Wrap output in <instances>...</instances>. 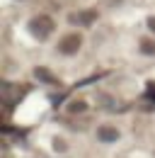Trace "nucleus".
Segmentation results:
<instances>
[{
    "label": "nucleus",
    "instance_id": "obj_6",
    "mask_svg": "<svg viewBox=\"0 0 155 158\" xmlns=\"http://www.w3.org/2000/svg\"><path fill=\"white\" fill-rule=\"evenodd\" d=\"M37 78L41 80H46V83H54V78L49 76V71H44V68H37Z\"/></svg>",
    "mask_w": 155,
    "mask_h": 158
},
{
    "label": "nucleus",
    "instance_id": "obj_3",
    "mask_svg": "<svg viewBox=\"0 0 155 158\" xmlns=\"http://www.w3.org/2000/svg\"><path fill=\"white\" fill-rule=\"evenodd\" d=\"M97 12L92 10H87V12H80V15H70V22L73 24H90V22H95Z\"/></svg>",
    "mask_w": 155,
    "mask_h": 158
},
{
    "label": "nucleus",
    "instance_id": "obj_7",
    "mask_svg": "<svg viewBox=\"0 0 155 158\" xmlns=\"http://www.w3.org/2000/svg\"><path fill=\"white\" fill-rule=\"evenodd\" d=\"M68 110H70V112H85V102H73Z\"/></svg>",
    "mask_w": 155,
    "mask_h": 158
},
{
    "label": "nucleus",
    "instance_id": "obj_2",
    "mask_svg": "<svg viewBox=\"0 0 155 158\" xmlns=\"http://www.w3.org/2000/svg\"><path fill=\"white\" fill-rule=\"evenodd\" d=\"M80 44H82V37H80V34H66L63 39L58 41V51L66 54V56H73V54H78Z\"/></svg>",
    "mask_w": 155,
    "mask_h": 158
},
{
    "label": "nucleus",
    "instance_id": "obj_4",
    "mask_svg": "<svg viewBox=\"0 0 155 158\" xmlns=\"http://www.w3.org/2000/svg\"><path fill=\"white\" fill-rule=\"evenodd\" d=\"M97 136L102 139V141H116V139H119V131L112 129V127H102V129L97 131Z\"/></svg>",
    "mask_w": 155,
    "mask_h": 158
},
{
    "label": "nucleus",
    "instance_id": "obj_5",
    "mask_svg": "<svg viewBox=\"0 0 155 158\" xmlns=\"http://www.w3.org/2000/svg\"><path fill=\"white\" fill-rule=\"evenodd\" d=\"M141 51H143L145 56H153V54H155V41L143 39V41H141Z\"/></svg>",
    "mask_w": 155,
    "mask_h": 158
},
{
    "label": "nucleus",
    "instance_id": "obj_8",
    "mask_svg": "<svg viewBox=\"0 0 155 158\" xmlns=\"http://www.w3.org/2000/svg\"><path fill=\"white\" fill-rule=\"evenodd\" d=\"M148 27H150V32H155V17H150V20H148Z\"/></svg>",
    "mask_w": 155,
    "mask_h": 158
},
{
    "label": "nucleus",
    "instance_id": "obj_1",
    "mask_svg": "<svg viewBox=\"0 0 155 158\" xmlns=\"http://www.w3.org/2000/svg\"><path fill=\"white\" fill-rule=\"evenodd\" d=\"M29 32L37 37V39H46L51 32H54V20L46 17V15H39L34 20L29 22Z\"/></svg>",
    "mask_w": 155,
    "mask_h": 158
}]
</instances>
